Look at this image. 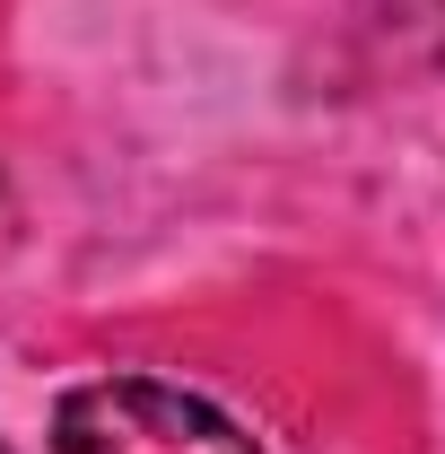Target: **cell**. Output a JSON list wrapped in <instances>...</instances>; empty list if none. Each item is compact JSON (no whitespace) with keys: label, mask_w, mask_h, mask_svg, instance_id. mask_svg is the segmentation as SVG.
<instances>
[{"label":"cell","mask_w":445,"mask_h":454,"mask_svg":"<svg viewBox=\"0 0 445 454\" xmlns=\"http://www.w3.org/2000/svg\"><path fill=\"white\" fill-rule=\"evenodd\" d=\"M0 454H9V446H0Z\"/></svg>","instance_id":"cell-2"},{"label":"cell","mask_w":445,"mask_h":454,"mask_svg":"<svg viewBox=\"0 0 445 454\" xmlns=\"http://www.w3.org/2000/svg\"><path fill=\"white\" fill-rule=\"evenodd\" d=\"M53 454H262L219 402L158 376H97L53 411Z\"/></svg>","instance_id":"cell-1"}]
</instances>
